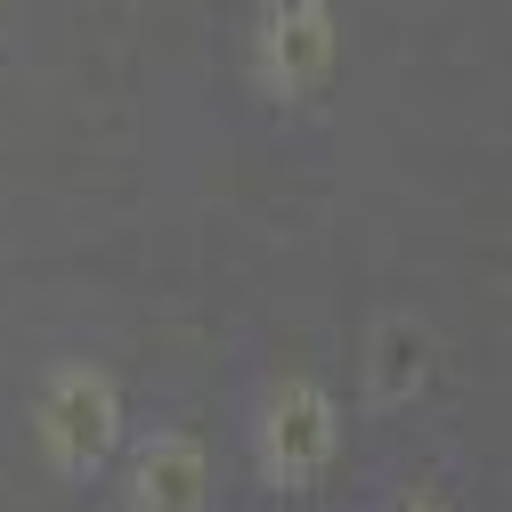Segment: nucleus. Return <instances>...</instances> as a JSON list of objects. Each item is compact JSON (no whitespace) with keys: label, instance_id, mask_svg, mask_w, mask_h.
I'll return each instance as SVG.
<instances>
[{"label":"nucleus","instance_id":"423d86ee","mask_svg":"<svg viewBox=\"0 0 512 512\" xmlns=\"http://www.w3.org/2000/svg\"><path fill=\"white\" fill-rule=\"evenodd\" d=\"M391 512H456V504H447V496H439V488H407V496H399V504H391Z\"/></svg>","mask_w":512,"mask_h":512},{"label":"nucleus","instance_id":"f257e3e1","mask_svg":"<svg viewBox=\"0 0 512 512\" xmlns=\"http://www.w3.org/2000/svg\"><path fill=\"white\" fill-rule=\"evenodd\" d=\"M350 447V407L317 366H277L244 399V472L269 496H317Z\"/></svg>","mask_w":512,"mask_h":512},{"label":"nucleus","instance_id":"39448f33","mask_svg":"<svg viewBox=\"0 0 512 512\" xmlns=\"http://www.w3.org/2000/svg\"><path fill=\"white\" fill-rule=\"evenodd\" d=\"M423 391H431V326L415 309H382L366 334L358 399H366V415H407Z\"/></svg>","mask_w":512,"mask_h":512},{"label":"nucleus","instance_id":"20e7f679","mask_svg":"<svg viewBox=\"0 0 512 512\" xmlns=\"http://www.w3.org/2000/svg\"><path fill=\"white\" fill-rule=\"evenodd\" d=\"M106 488H114V512H212L220 472L196 423H147L122 439Z\"/></svg>","mask_w":512,"mask_h":512},{"label":"nucleus","instance_id":"7ed1b4c3","mask_svg":"<svg viewBox=\"0 0 512 512\" xmlns=\"http://www.w3.org/2000/svg\"><path fill=\"white\" fill-rule=\"evenodd\" d=\"M236 66H244V90L269 114L326 106V90L342 74V9L334 0H252Z\"/></svg>","mask_w":512,"mask_h":512},{"label":"nucleus","instance_id":"f03ea898","mask_svg":"<svg viewBox=\"0 0 512 512\" xmlns=\"http://www.w3.org/2000/svg\"><path fill=\"white\" fill-rule=\"evenodd\" d=\"M25 431H33V464L57 480V488H98L131 439V399H122V374L106 358H49L41 382H33V407H25Z\"/></svg>","mask_w":512,"mask_h":512}]
</instances>
